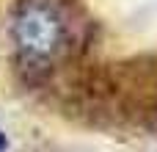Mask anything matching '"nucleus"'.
I'll list each match as a JSON object with an SVG mask.
<instances>
[{"instance_id":"nucleus-1","label":"nucleus","mask_w":157,"mask_h":152,"mask_svg":"<svg viewBox=\"0 0 157 152\" xmlns=\"http://www.w3.org/2000/svg\"><path fill=\"white\" fill-rule=\"evenodd\" d=\"M11 39L22 55L50 58L63 42V22L50 6L25 3L11 22Z\"/></svg>"},{"instance_id":"nucleus-2","label":"nucleus","mask_w":157,"mask_h":152,"mask_svg":"<svg viewBox=\"0 0 157 152\" xmlns=\"http://www.w3.org/2000/svg\"><path fill=\"white\" fill-rule=\"evenodd\" d=\"M8 150V136L3 133V127H0V152H6Z\"/></svg>"}]
</instances>
